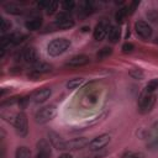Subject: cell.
<instances>
[{
	"mask_svg": "<svg viewBox=\"0 0 158 158\" xmlns=\"http://www.w3.org/2000/svg\"><path fill=\"white\" fill-rule=\"evenodd\" d=\"M70 40L65 38V37H59V38H54L52 40L48 46H47V53L52 57H58L60 54H63L64 52H67L70 47Z\"/></svg>",
	"mask_w": 158,
	"mask_h": 158,
	"instance_id": "6da1fadb",
	"label": "cell"
},
{
	"mask_svg": "<svg viewBox=\"0 0 158 158\" xmlns=\"http://www.w3.org/2000/svg\"><path fill=\"white\" fill-rule=\"evenodd\" d=\"M26 38L25 35L20 33V32H12V33H9V35H4L1 37V56H4V52L6 49H9L10 47H14L16 44H19L20 42H22L23 40Z\"/></svg>",
	"mask_w": 158,
	"mask_h": 158,
	"instance_id": "7a4b0ae2",
	"label": "cell"
},
{
	"mask_svg": "<svg viewBox=\"0 0 158 158\" xmlns=\"http://www.w3.org/2000/svg\"><path fill=\"white\" fill-rule=\"evenodd\" d=\"M57 115V109L54 105H47L42 109H40L36 115H35V121L40 125L47 123L49 122L52 118H54V116Z\"/></svg>",
	"mask_w": 158,
	"mask_h": 158,
	"instance_id": "3957f363",
	"label": "cell"
},
{
	"mask_svg": "<svg viewBox=\"0 0 158 158\" xmlns=\"http://www.w3.org/2000/svg\"><path fill=\"white\" fill-rule=\"evenodd\" d=\"M74 25H75L74 20L67 12H62L57 16L54 23L48 26V28H54V31H57V30H69V28L74 27Z\"/></svg>",
	"mask_w": 158,
	"mask_h": 158,
	"instance_id": "277c9868",
	"label": "cell"
},
{
	"mask_svg": "<svg viewBox=\"0 0 158 158\" xmlns=\"http://www.w3.org/2000/svg\"><path fill=\"white\" fill-rule=\"evenodd\" d=\"M15 59L16 60H23V62L30 63V64H35V63L38 62L37 51L33 47H26V48L19 51V52H16Z\"/></svg>",
	"mask_w": 158,
	"mask_h": 158,
	"instance_id": "5b68a950",
	"label": "cell"
},
{
	"mask_svg": "<svg viewBox=\"0 0 158 158\" xmlns=\"http://www.w3.org/2000/svg\"><path fill=\"white\" fill-rule=\"evenodd\" d=\"M14 126L16 130V133L20 137H25L28 133V121H27V116L23 112H19L15 116L14 120Z\"/></svg>",
	"mask_w": 158,
	"mask_h": 158,
	"instance_id": "8992f818",
	"label": "cell"
},
{
	"mask_svg": "<svg viewBox=\"0 0 158 158\" xmlns=\"http://www.w3.org/2000/svg\"><path fill=\"white\" fill-rule=\"evenodd\" d=\"M89 142L90 141L85 137H78V138H73L69 141H64L62 151H78L84 147H88Z\"/></svg>",
	"mask_w": 158,
	"mask_h": 158,
	"instance_id": "52a82bcc",
	"label": "cell"
},
{
	"mask_svg": "<svg viewBox=\"0 0 158 158\" xmlns=\"http://www.w3.org/2000/svg\"><path fill=\"white\" fill-rule=\"evenodd\" d=\"M154 104H156V95L144 93L143 95H141V99H139V104H138L139 112L141 114H148L153 109Z\"/></svg>",
	"mask_w": 158,
	"mask_h": 158,
	"instance_id": "ba28073f",
	"label": "cell"
},
{
	"mask_svg": "<svg viewBox=\"0 0 158 158\" xmlns=\"http://www.w3.org/2000/svg\"><path fill=\"white\" fill-rule=\"evenodd\" d=\"M135 31L137 33V36H139L142 40H148L152 37L153 30L151 27V25L143 20H138L135 22Z\"/></svg>",
	"mask_w": 158,
	"mask_h": 158,
	"instance_id": "9c48e42d",
	"label": "cell"
},
{
	"mask_svg": "<svg viewBox=\"0 0 158 158\" xmlns=\"http://www.w3.org/2000/svg\"><path fill=\"white\" fill-rule=\"evenodd\" d=\"M110 141H111L110 135L102 133V135H100V136L93 138V139L89 142L88 148H89L90 151H99V149H102L104 147H106Z\"/></svg>",
	"mask_w": 158,
	"mask_h": 158,
	"instance_id": "30bf717a",
	"label": "cell"
},
{
	"mask_svg": "<svg viewBox=\"0 0 158 158\" xmlns=\"http://www.w3.org/2000/svg\"><path fill=\"white\" fill-rule=\"evenodd\" d=\"M110 23L106 21V20H101L100 22L96 23L94 31H93V36H94V40L95 41H102L107 33H109V30H110Z\"/></svg>",
	"mask_w": 158,
	"mask_h": 158,
	"instance_id": "8fae6325",
	"label": "cell"
},
{
	"mask_svg": "<svg viewBox=\"0 0 158 158\" xmlns=\"http://www.w3.org/2000/svg\"><path fill=\"white\" fill-rule=\"evenodd\" d=\"M89 62H90V58L88 56H85V54H77V56H73L72 58H69L65 62V65L73 67V68H78V67H83V65L89 64Z\"/></svg>",
	"mask_w": 158,
	"mask_h": 158,
	"instance_id": "7c38bea8",
	"label": "cell"
},
{
	"mask_svg": "<svg viewBox=\"0 0 158 158\" xmlns=\"http://www.w3.org/2000/svg\"><path fill=\"white\" fill-rule=\"evenodd\" d=\"M51 95H52V90H51V88H42V89L36 90V91L32 94L31 99H32L36 104H42V102L47 101V100L49 99Z\"/></svg>",
	"mask_w": 158,
	"mask_h": 158,
	"instance_id": "4fadbf2b",
	"label": "cell"
},
{
	"mask_svg": "<svg viewBox=\"0 0 158 158\" xmlns=\"http://www.w3.org/2000/svg\"><path fill=\"white\" fill-rule=\"evenodd\" d=\"M51 147L46 139H41L37 143V154L35 158H49L51 157Z\"/></svg>",
	"mask_w": 158,
	"mask_h": 158,
	"instance_id": "5bb4252c",
	"label": "cell"
},
{
	"mask_svg": "<svg viewBox=\"0 0 158 158\" xmlns=\"http://www.w3.org/2000/svg\"><path fill=\"white\" fill-rule=\"evenodd\" d=\"M42 26V19L40 16H32L25 21V27L28 31H37Z\"/></svg>",
	"mask_w": 158,
	"mask_h": 158,
	"instance_id": "9a60e30c",
	"label": "cell"
},
{
	"mask_svg": "<svg viewBox=\"0 0 158 158\" xmlns=\"http://www.w3.org/2000/svg\"><path fill=\"white\" fill-rule=\"evenodd\" d=\"M52 70V65L46 63V62H37L35 64H32V73H36V74H43V73H48Z\"/></svg>",
	"mask_w": 158,
	"mask_h": 158,
	"instance_id": "2e32d148",
	"label": "cell"
},
{
	"mask_svg": "<svg viewBox=\"0 0 158 158\" xmlns=\"http://www.w3.org/2000/svg\"><path fill=\"white\" fill-rule=\"evenodd\" d=\"M4 10L7 14H11V15H22L25 12V10L22 7H20L19 5H16L14 2H6L4 5Z\"/></svg>",
	"mask_w": 158,
	"mask_h": 158,
	"instance_id": "e0dca14e",
	"label": "cell"
},
{
	"mask_svg": "<svg viewBox=\"0 0 158 158\" xmlns=\"http://www.w3.org/2000/svg\"><path fill=\"white\" fill-rule=\"evenodd\" d=\"M120 36H121L120 27L118 26H110V30H109V33H107L109 41L111 43H117L118 40H120Z\"/></svg>",
	"mask_w": 158,
	"mask_h": 158,
	"instance_id": "ac0fdd59",
	"label": "cell"
},
{
	"mask_svg": "<svg viewBox=\"0 0 158 158\" xmlns=\"http://www.w3.org/2000/svg\"><path fill=\"white\" fill-rule=\"evenodd\" d=\"M30 157H31V151L26 146H21L16 148L15 158H30Z\"/></svg>",
	"mask_w": 158,
	"mask_h": 158,
	"instance_id": "d6986e66",
	"label": "cell"
},
{
	"mask_svg": "<svg viewBox=\"0 0 158 158\" xmlns=\"http://www.w3.org/2000/svg\"><path fill=\"white\" fill-rule=\"evenodd\" d=\"M83 84H84V79L83 78H73L67 83V89L74 90V89H78L79 86H81Z\"/></svg>",
	"mask_w": 158,
	"mask_h": 158,
	"instance_id": "ffe728a7",
	"label": "cell"
},
{
	"mask_svg": "<svg viewBox=\"0 0 158 158\" xmlns=\"http://www.w3.org/2000/svg\"><path fill=\"white\" fill-rule=\"evenodd\" d=\"M80 7H81V12L84 14V15H90L91 12H94V4L91 2V1H83L81 2V5H80Z\"/></svg>",
	"mask_w": 158,
	"mask_h": 158,
	"instance_id": "44dd1931",
	"label": "cell"
},
{
	"mask_svg": "<svg viewBox=\"0 0 158 158\" xmlns=\"http://www.w3.org/2000/svg\"><path fill=\"white\" fill-rule=\"evenodd\" d=\"M157 89H158V79H156V78L151 79L146 85V93H148V94H153Z\"/></svg>",
	"mask_w": 158,
	"mask_h": 158,
	"instance_id": "7402d4cb",
	"label": "cell"
},
{
	"mask_svg": "<svg viewBox=\"0 0 158 158\" xmlns=\"http://www.w3.org/2000/svg\"><path fill=\"white\" fill-rule=\"evenodd\" d=\"M112 53V48L111 47H102L98 53H96V58L98 59H105L106 57H109Z\"/></svg>",
	"mask_w": 158,
	"mask_h": 158,
	"instance_id": "603a6c76",
	"label": "cell"
},
{
	"mask_svg": "<svg viewBox=\"0 0 158 158\" xmlns=\"http://www.w3.org/2000/svg\"><path fill=\"white\" fill-rule=\"evenodd\" d=\"M58 9V2L57 1H54V0H48V4H47V6H46V14L47 15H52V14H54L56 12V10Z\"/></svg>",
	"mask_w": 158,
	"mask_h": 158,
	"instance_id": "cb8c5ba5",
	"label": "cell"
},
{
	"mask_svg": "<svg viewBox=\"0 0 158 158\" xmlns=\"http://www.w3.org/2000/svg\"><path fill=\"white\" fill-rule=\"evenodd\" d=\"M11 22L9 21V20H6V19H1V23H0V31H1V33H2V36L7 32V31H10L11 30Z\"/></svg>",
	"mask_w": 158,
	"mask_h": 158,
	"instance_id": "d4e9b609",
	"label": "cell"
},
{
	"mask_svg": "<svg viewBox=\"0 0 158 158\" xmlns=\"http://www.w3.org/2000/svg\"><path fill=\"white\" fill-rule=\"evenodd\" d=\"M147 19L151 21V22H153V23H156V25H158V11L157 10H154V9H151L149 11H147Z\"/></svg>",
	"mask_w": 158,
	"mask_h": 158,
	"instance_id": "484cf974",
	"label": "cell"
},
{
	"mask_svg": "<svg viewBox=\"0 0 158 158\" xmlns=\"http://www.w3.org/2000/svg\"><path fill=\"white\" fill-rule=\"evenodd\" d=\"M128 14V10L126 9V7H122V9H120L117 12H116V15H115V19H116V21L117 22H123V20H125V17H126V15Z\"/></svg>",
	"mask_w": 158,
	"mask_h": 158,
	"instance_id": "4316f807",
	"label": "cell"
},
{
	"mask_svg": "<svg viewBox=\"0 0 158 158\" xmlns=\"http://www.w3.org/2000/svg\"><path fill=\"white\" fill-rule=\"evenodd\" d=\"M62 7L65 12H69V11H73L74 7H75V2L73 0H67V1H63L62 2Z\"/></svg>",
	"mask_w": 158,
	"mask_h": 158,
	"instance_id": "83f0119b",
	"label": "cell"
},
{
	"mask_svg": "<svg viewBox=\"0 0 158 158\" xmlns=\"http://www.w3.org/2000/svg\"><path fill=\"white\" fill-rule=\"evenodd\" d=\"M130 75L135 79H142L143 78V72L139 68H133L130 70Z\"/></svg>",
	"mask_w": 158,
	"mask_h": 158,
	"instance_id": "f1b7e54d",
	"label": "cell"
},
{
	"mask_svg": "<svg viewBox=\"0 0 158 158\" xmlns=\"http://www.w3.org/2000/svg\"><path fill=\"white\" fill-rule=\"evenodd\" d=\"M122 158H146V157L141 152H127L122 156Z\"/></svg>",
	"mask_w": 158,
	"mask_h": 158,
	"instance_id": "f546056e",
	"label": "cell"
},
{
	"mask_svg": "<svg viewBox=\"0 0 158 158\" xmlns=\"http://www.w3.org/2000/svg\"><path fill=\"white\" fill-rule=\"evenodd\" d=\"M133 49H135V46H133L132 43H128V42H126V43L122 46V52H125V53L132 52Z\"/></svg>",
	"mask_w": 158,
	"mask_h": 158,
	"instance_id": "4dcf8cb0",
	"label": "cell"
},
{
	"mask_svg": "<svg viewBox=\"0 0 158 158\" xmlns=\"http://www.w3.org/2000/svg\"><path fill=\"white\" fill-rule=\"evenodd\" d=\"M58 158H73V157H72V156H70L69 153H64V154H62V156H59Z\"/></svg>",
	"mask_w": 158,
	"mask_h": 158,
	"instance_id": "1f68e13d",
	"label": "cell"
},
{
	"mask_svg": "<svg viewBox=\"0 0 158 158\" xmlns=\"http://www.w3.org/2000/svg\"><path fill=\"white\" fill-rule=\"evenodd\" d=\"M157 43H158V38H157Z\"/></svg>",
	"mask_w": 158,
	"mask_h": 158,
	"instance_id": "d6a6232c",
	"label": "cell"
}]
</instances>
